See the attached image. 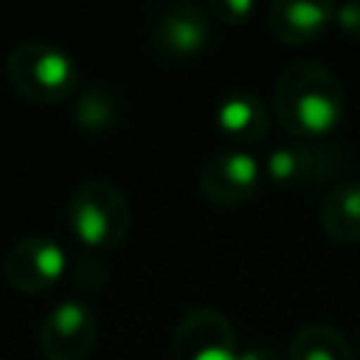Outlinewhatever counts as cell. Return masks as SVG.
Masks as SVG:
<instances>
[{"mask_svg":"<svg viewBox=\"0 0 360 360\" xmlns=\"http://www.w3.org/2000/svg\"><path fill=\"white\" fill-rule=\"evenodd\" d=\"M68 222L87 250H107L129 233L132 211L115 183L93 177L73 188L68 200Z\"/></svg>","mask_w":360,"mask_h":360,"instance_id":"3957f363","label":"cell"},{"mask_svg":"<svg viewBox=\"0 0 360 360\" xmlns=\"http://www.w3.org/2000/svg\"><path fill=\"white\" fill-rule=\"evenodd\" d=\"M273 110L292 138L318 141L340 124L343 84L326 65L315 59H295L276 79Z\"/></svg>","mask_w":360,"mask_h":360,"instance_id":"6da1fadb","label":"cell"},{"mask_svg":"<svg viewBox=\"0 0 360 360\" xmlns=\"http://www.w3.org/2000/svg\"><path fill=\"white\" fill-rule=\"evenodd\" d=\"M267 177L281 188H321L346 172V152L321 141L278 143L264 160Z\"/></svg>","mask_w":360,"mask_h":360,"instance_id":"277c9868","label":"cell"},{"mask_svg":"<svg viewBox=\"0 0 360 360\" xmlns=\"http://www.w3.org/2000/svg\"><path fill=\"white\" fill-rule=\"evenodd\" d=\"M239 360H281V354L273 346H248L239 352Z\"/></svg>","mask_w":360,"mask_h":360,"instance_id":"ac0fdd59","label":"cell"},{"mask_svg":"<svg viewBox=\"0 0 360 360\" xmlns=\"http://www.w3.org/2000/svg\"><path fill=\"white\" fill-rule=\"evenodd\" d=\"M357 357H360V340H357Z\"/></svg>","mask_w":360,"mask_h":360,"instance_id":"d6986e66","label":"cell"},{"mask_svg":"<svg viewBox=\"0 0 360 360\" xmlns=\"http://www.w3.org/2000/svg\"><path fill=\"white\" fill-rule=\"evenodd\" d=\"M287 360H360L352 343L329 323H307L301 326L292 340Z\"/></svg>","mask_w":360,"mask_h":360,"instance_id":"4fadbf2b","label":"cell"},{"mask_svg":"<svg viewBox=\"0 0 360 360\" xmlns=\"http://www.w3.org/2000/svg\"><path fill=\"white\" fill-rule=\"evenodd\" d=\"M6 73L20 96L39 104H56L79 84L73 56L62 45L45 39H25L14 45L6 59Z\"/></svg>","mask_w":360,"mask_h":360,"instance_id":"7a4b0ae2","label":"cell"},{"mask_svg":"<svg viewBox=\"0 0 360 360\" xmlns=\"http://www.w3.org/2000/svg\"><path fill=\"white\" fill-rule=\"evenodd\" d=\"M217 127L228 141L236 146H253L264 141L270 115L264 101L250 90H233L228 93L217 107Z\"/></svg>","mask_w":360,"mask_h":360,"instance_id":"8fae6325","label":"cell"},{"mask_svg":"<svg viewBox=\"0 0 360 360\" xmlns=\"http://www.w3.org/2000/svg\"><path fill=\"white\" fill-rule=\"evenodd\" d=\"M332 3L323 0H276L267 8V28L284 45H307L332 22Z\"/></svg>","mask_w":360,"mask_h":360,"instance_id":"30bf717a","label":"cell"},{"mask_svg":"<svg viewBox=\"0 0 360 360\" xmlns=\"http://www.w3.org/2000/svg\"><path fill=\"white\" fill-rule=\"evenodd\" d=\"M118 118V101L104 87H87L76 101V124L87 132H101Z\"/></svg>","mask_w":360,"mask_h":360,"instance_id":"5bb4252c","label":"cell"},{"mask_svg":"<svg viewBox=\"0 0 360 360\" xmlns=\"http://www.w3.org/2000/svg\"><path fill=\"white\" fill-rule=\"evenodd\" d=\"M323 231L343 245L360 242V180H343L329 188L318 208Z\"/></svg>","mask_w":360,"mask_h":360,"instance_id":"7c38bea8","label":"cell"},{"mask_svg":"<svg viewBox=\"0 0 360 360\" xmlns=\"http://www.w3.org/2000/svg\"><path fill=\"white\" fill-rule=\"evenodd\" d=\"M200 191L217 202V205H242L248 202L262 183V166L256 163L253 155L242 149H222L214 152L202 166H200Z\"/></svg>","mask_w":360,"mask_h":360,"instance_id":"9c48e42d","label":"cell"},{"mask_svg":"<svg viewBox=\"0 0 360 360\" xmlns=\"http://www.w3.org/2000/svg\"><path fill=\"white\" fill-rule=\"evenodd\" d=\"M332 22H338V28L346 37L360 39V3H340V6H335Z\"/></svg>","mask_w":360,"mask_h":360,"instance_id":"e0dca14e","label":"cell"},{"mask_svg":"<svg viewBox=\"0 0 360 360\" xmlns=\"http://www.w3.org/2000/svg\"><path fill=\"white\" fill-rule=\"evenodd\" d=\"M211 14L200 3H169L163 6L152 25H149V39L155 51L163 59H188L200 53L208 39H211Z\"/></svg>","mask_w":360,"mask_h":360,"instance_id":"52a82bcc","label":"cell"},{"mask_svg":"<svg viewBox=\"0 0 360 360\" xmlns=\"http://www.w3.org/2000/svg\"><path fill=\"white\" fill-rule=\"evenodd\" d=\"M68 267V256L62 245L45 233H28L17 239L6 259H3V273L6 281L20 290V292H45L51 290Z\"/></svg>","mask_w":360,"mask_h":360,"instance_id":"8992f818","label":"cell"},{"mask_svg":"<svg viewBox=\"0 0 360 360\" xmlns=\"http://www.w3.org/2000/svg\"><path fill=\"white\" fill-rule=\"evenodd\" d=\"M98 335V321L93 309L79 298L59 301L42 329H39V349L48 360H82L93 349Z\"/></svg>","mask_w":360,"mask_h":360,"instance_id":"ba28073f","label":"cell"},{"mask_svg":"<svg viewBox=\"0 0 360 360\" xmlns=\"http://www.w3.org/2000/svg\"><path fill=\"white\" fill-rule=\"evenodd\" d=\"M250 11H253V3L250 0H217L211 8H208V14L211 17H217V20H225V22H242L245 17H250Z\"/></svg>","mask_w":360,"mask_h":360,"instance_id":"2e32d148","label":"cell"},{"mask_svg":"<svg viewBox=\"0 0 360 360\" xmlns=\"http://www.w3.org/2000/svg\"><path fill=\"white\" fill-rule=\"evenodd\" d=\"M174 360H239V340L231 318L214 307L188 309L172 338Z\"/></svg>","mask_w":360,"mask_h":360,"instance_id":"5b68a950","label":"cell"},{"mask_svg":"<svg viewBox=\"0 0 360 360\" xmlns=\"http://www.w3.org/2000/svg\"><path fill=\"white\" fill-rule=\"evenodd\" d=\"M107 281V262L96 250H84L73 267V284L84 292H96Z\"/></svg>","mask_w":360,"mask_h":360,"instance_id":"9a60e30c","label":"cell"}]
</instances>
